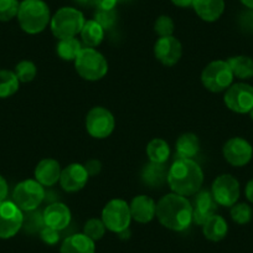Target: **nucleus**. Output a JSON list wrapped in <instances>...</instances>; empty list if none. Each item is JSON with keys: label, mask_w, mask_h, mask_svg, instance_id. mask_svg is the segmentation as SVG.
<instances>
[{"label": "nucleus", "mask_w": 253, "mask_h": 253, "mask_svg": "<svg viewBox=\"0 0 253 253\" xmlns=\"http://www.w3.org/2000/svg\"><path fill=\"white\" fill-rule=\"evenodd\" d=\"M155 216L165 228L181 232L193 223V205L186 196L167 194L157 203Z\"/></svg>", "instance_id": "nucleus-1"}, {"label": "nucleus", "mask_w": 253, "mask_h": 253, "mask_svg": "<svg viewBox=\"0 0 253 253\" xmlns=\"http://www.w3.org/2000/svg\"><path fill=\"white\" fill-rule=\"evenodd\" d=\"M168 185L171 193L181 196H194L204 184V171L194 159L177 158L168 169Z\"/></svg>", "instance_id": "nucleus-2"}, {"label": "nucleus", "mask_w": 253, "mask_h": 253, "mask_svg": "<svg viewBox=\"0 0 253 253\" xmlns=\"http://www.w3.org/2000/svg\"><path fill=\"white\" fill-rule=\"evenodd\" d=\"M16 18L24 33L36 35L50 25V8L43 0H23Z\"/></svg>", "instance_id": "nucleus-3"}, {"label": "nucleus", "mask_w": 253, "mask_h": 253, "mask_svg": "<svg viewBox=\"0 0 253 253\" xmlns=\"http://www.w3.org/2000/svg\"><path fill=\"white\" fill-rule=\"evenodd\" d=\"M84 23L86 19L82 11L72 6H63L51 16L50 29L56 39L62 40L80 35Z\"/></svg>", "instance_id": "nucleus-4"}, {"label": "nucleus", "mask_w": 253, "mask_h": 253, "mask_svg": "<svg viewBox=\"0 0 253 253\" xmlns=\"http://www.w3.org/2000/svg\"><path fill=\"white\" fill-rule=\"evenodd\" d=\"M74 62L79 76L86 81H99L108 72V61L96 48L84 47Z\"/></svg>", "instance_id": "nucleus-5"}, {"label": "nucleus", "mask_w": 253, "mask_h": 253, "mask_svg": "<svg viewBox=\"0 0 253 253\" xmlns=\"http://www.w3.org/2000/svg\"><path fill=\"white\" fill-rule=\"evenodd\" d=\"M233 79L232 70L225 60L212 61L201 72V84L212 93L225 92L233 84Z\"/></svg>", "instance_id": "nucleus-6"}, {"label": "nucleus", "mask_w": 253, "mask_h": 253, "mask_svg": "<svg viewBox=\"0 0 253 253\" xmlns=\"http://www.w3.org/2000/svg\"><path fill=\"white\" fill-rule=\"evenodd\" d=\"M43 200H45V189L38 180H23L14 187L13 203L23 212L38 210Z\"/></svg>", "instance_id": "nucleus-7"}, {"label": "nucleus", "mask_w": 253, "mask_h": 253, "mask_svg": "<svg viewBox=\"0 0 253 253\" xmlns=\"http://www.w3.org/2000/svg\"><path fill=\"white\" fill-rule=\"evenodd\" d=\"M101 220L103 221L107 230L111 232H126L132 222L129 204L122 199H112L104 205Z\"/></svg>", "instance_id": "nucleus-8"}, {"label": "nucleus", "mask_w": 253, "mask_h": 253, "mask_svg": "<svg viewBox=\"0 0 253 253\" xmlns=\"http://www.w3.org/2000/svg\"><path fill=\"white\" fill-rule=\"evenodd\" d=\"M116 119L112 112L104 107L97 106L88 111L86 116V130L94 139H106L113 133Z\"/></svg>", "instance_id": "nucleus-9"}, {"label": "nucleus", "mask_w": 253, "mask_h": 253, "mask_svg": "<svg viewBox=\"0 0 253 253\" xmlns=\"http://www.w3.org/2000/svg\"><path fill=\"white\" fill-rule=\"evenodd\" d=\"M211 194L216 204L223 208H231L238 203L241 186L238 180L231 174L218 175L211 185Z\"/></svg>", "instance_id": "nucleus-10"}, {"label": "nucleus", "mask_w": 253, "mask_h": 253, "mask_svg": "<svg viewBox=\"0 0 253 253\" xmlns=\"http://www.w3.org/2000/svg\"><path fill=\"white\" fill-rule=\"evenodd\" d=\"M225 106L238 114L250 113L253 108V87L246 82L232 84L225 91Z\"/></svg>", "instance_id": "nucleus-11"}, {"label": "nucleus", "mask_w": 253, "mask_h": 253, "mask_svg": "<svg viewBox=\"0 0 253 253\" xmlns=\"http://www.w3.org/2000/svg\"><path fill=\"white\" fill-rule=\"evenodd\" d=\"M24 225V212L13 203L4 200L0 203V238L9 240L18 235Z\"/></svg>", "instance_id": "nucleus-12"}, {"label": "nucleus", "mask_w": 253, "mask_h": 253, "mask_svg": "<svg viewBox=\"0 0 253 253\" xmlns=\"http://www.w3.org/2000/svg\"><path fill=\"white\" fill-rule=\"evenodd\" d=\"M222 155L230 165L235 168H242L252 160L253 147L245 138L233 137L223 144Z\"/></svg>", "instance_id": "nucleus-13"}, {"label": "nucleus", "mask_w": 253, "mask_h": 253, "mask_svg": "<svg viewBox=\"0 0 253 253\" xmlns=\"http://www.w3.org/2000/svg\"><path fill=\"white\" fill-rule=\"evenodd\" d=\"M154 56L164 66H175L182 56L181 42L174 35L159 38L154 43Z\"/></svg>", "instance_id": "nucleus-14"}, {"label": "nucleus", "mask_w": 253, "mask_h": 253, "mask_svg": "<svg viewBox=\"0 0 253 253\" xmlns=\"http://www.w3.org/2000/svg\"><path fill=\"white\" fill-rule=\"evenodd\" d=\"M88 177L89 175L84 165L80 163H72L66 168H63L58 182L66 193H77L86 186Z\"/></svg>", "instance_id": "nucleus-15"}, {"label": "nucleus", "mask_w": 253, "mask_h": 253, "mask_svg": "<svg viewBox=\"0 0 253 253\" xmlns=\"http://www.w3.org/2000/svg\"><path fill=\"white\" fill-rule=\"evenodd\" d=\"M195 195L194 201L191 203L193 222L199 226H203L211 216L215 215L216 210H217V204H216L210 190H203V191L200 190Z\"/></svg>", "instance_id": "nucleus-16"}, {"label": "nucleus", "mask_w": 253, "mask_h": 253, "mask_svg": "<svg viewBox=\"0 0 253 253\" xmlns=\"http://www.w3.org/2000/svg\"><path fill=\"white\" fill-rule=\"evenodd\" d=\"M71 210L62 203L50 204L42 212L43 225L57 231L65 230L71 222Z\"/></svg>", "instance_id": "nucleus-17"}, {"label": "nucleus", "mask_w": 253, "mask_h": 253, "mask_svg": "<svg viewBox=\"0 0 253 253\" xmlns=\"http://www.w3.org/2000/svg\"><path fill=\"white\" fill-rule=\"evenodd\" d=\"M61 171L62 169L57 160L52 158H46L38 163L34 170V176L43 187H50L60 181Z\"/></svg>", "instance_id": "nucleus-18"}, {"label": "nucleus", "mask_w": 253, "mask_h": 253, "mask_svg": "<svg viewBox=\"0 0 253 253\" xmlns=\"http://www.w3.org/2000/svg\"><path fill=\"white\" fill-rule=\"evenodd\" d=\"M132 220L139 223H149L157 215V204L147 195H138L129 204Z\"/></svg>", "instance_id": "nucleus-19"}, {"label": "nucleus", "mask_w": 253, "mask_h": 253, "mask_svg": "<svg viewBox=\"0 0 253 253\" xmlns=\"http://www.w3.org/2000/svg\"><path fill=\"white\" fill-rule=\"evenodd\" d=\"M225 0H194L193 8L196 15L206 23L217 21L225 11Z\"/></svg>", "instance_id": "nucleus-20"}, {"label": "nucleus", "mask_w": 253, "mask_h": 253, "mask_svg": "<svg viewBox=\"0 0 253 253\" xmlns=\"http://www.w3.org/2000/svg\"><path fill=\"white\" fill-rule=\"evenodd\" d=\"M60 253H96V242L84 232L75 233L63 240Z\"/></svg>", "instance_id": "nucleus-21"}, {"label": "nucleus", "mask_w": 253, "mask_h": 253, "mask_svg": "<svg viewBox=\"0 0 253 253\" xmlns=\"http://www.w3.org/2000/svg\"><path fill=\"white\" fill-rule=\"evenodd\" d=\"M175 152L180 159H194L200 152V139L195 133H182L175 143Z\"/></svg>", "instance_id": "nucleus-22"}, {"label": "nucleus", "mask_w": 253, "mask_h": 253, "mask_svg": "<svg viewBox=\"0 0 253 253\" xmlns=\"http://www.w3.org/2000/svg\"><path fill=\"white\" fill-rule=\"evenodd\" d=\"M203 233L206 240L211 242H220L227 236L228 225L227 221L220 215H212L203 226Z\"/></svg>", "instance_id": "nucleus-23"}, {"label": "nucleus", "mask_w": 253, "mask_h": 253, "mask_svg": "<svg viewBox=\"0 0 253 253\" xmlns=\"http://www.w3.org/2000/svg\"><path fill=\"white\" fill-rule=\"evenodd\" d=\"M104 29L97 23L94 19L92 20H87L84 23V28H82L81 33V41L86 47L96 48L102 43L104 39Z\"/></svg>", "instance_id": "nucleus-24"}, {"label": "nucleus", "mask_w": 253, "mask_h": 253, "mask_svg": "<svg viewBox=\"0 0 253 253\" xmlns=\"http://www.w3.org/2000/svg\"><path fill=\"white\" fill-rule=\"evenodd\" d=\"M168 169L165 164H157L149 162L142 170V180L145 185L150 187H159L167 181Z\"/></svg>", "instance_id": "nucleus-25"}, {"label": "nucleus", "mask_w": 253, "mask_h": 253, "mask_svg": "<svg viewBox=\"0 0 253 253\" xmlns=\"http://www.w3.org/2000/svg\"><path fill=\"white\" fill-rule=\"evenodd\" d=\"M232 74L241 81L253 79V58L246 55L232 56L227 60Z\"/></svg>", "instance_id": "nucleus-26"}, {"label": "nucleus", "mask_w": 253, "mask_h": 253, "mask_svg": "<svg viewBox=\"0 0 253 253\" xmlns=\"http://www.w3.org/2000/svg\"><path fill=\"white\" fill-rule=\"evenodd\" d=\"M147 155L149 162L157 164H165L170 158V147L167 140L154 138L147 145Z\"/></svg>", "instance_id": "nucleus-27"}, {"label": "nucleus", "mask_w": 253, "mask_h": 253, "mask_svg": "<svg viewBox=\"0 0 253 253\" xmlns=\"http://www.w3.org/2000/svg\"><path fill=\"white\" fill-rule=\"evenodd\" d=\"M82 41L77 38H69L58 40L56 52L63 61H75L82 51Z\"/></svg>", "instance_id": "nucleus-28"}, {"label": "nucleus", "mask_w": 253, "mask_h": 253, "mask_svg": "<svg viewBox=\"0 0 253 253\" xmlns=\"http://www.w3.org/2000/svg\"><path fill=\"white\" fill-rule=\"evenodd\" d=\"M20 81L15 72L10 70H0V98H9L19 91Z\"/></svg>", "instance_id": "nucleus-29"}, {"label": "nucleus", "mask_w": 253, "mask_h": 253, "mask_svg": "<svg viewBox=\"0 0 253 253\" xmlns=\"http://www.w3.org/2000/svg\"><path fill=\"white\" fill-rule=\"evenodd\" d=\"M14 72L20 84H29L35 80L36 75H38V67L33 61L23 60L16 65Z\"/></svg>", "instance_id": "nucleus-30"}, {"label": "nucleus", "mask_w": 253, "mask_h": 253, "mask_svg": "<svg viewBox=\"0 0 253 253\" xmlns=\"http://www.w3.org/2000/svg\"><path fill=\"white\" fill-rule=\"evenodd\" d=\"M230 215L233 222L237 225H247L251 222L253 217V210L248 204L246 203H237L233 206H231Z\"/></svg>", "instance_id": "nucleus-31"}, {"label": "nucleus", "mask_w": 253, "mask_h": 253, "mask_svg": "<svg viewBox=\"0 0 253 253\" xmlns=\"http://www.w3.org/2000/svg\"><path fill=\"white\" fill-rule=\"evenodd\" d=\"M106 231L107 228L101 218H89L84 226V233L87 237L93 240L94 242L101 240L104 236V233H106Z\"/></svg>", "instance_id": "nucleus-32"}, {"label": "nucleus", "mask_w": 253, "mask_h": 253, "mask_svg": "<svg viewBox=\"0 0 253 253\" xmlns=\"http://www.w3.org/2000/svg\"><path fill=\"white\" fill-rule=\"evenodd\" d=\"M19 6H20L19 0H0V21L8 23L16 18Z\"/></svg>", "instance_id": "nucleus-33"}, {"label": "nucleus", "mask_w": 253, "mask_h": 253, "mask_svg": "<svg viewBox=\"0 0 253 253\" xmlns=\"http://www.w3.org/2000/svg\"><path fill=\"white\" fill-rule=\"evenodd\" d=\"M175 30L174 21L170 16L160 15L154 23V31L159 38H167V36H172Z\"/></svg>", "instance_id": "nucleus-34"}, {"label": "nucleus", "mask_w": 253, "mask_h": 253, "mask_svg": "<svg viewBox=\"0 0 253 253\" xmlns=\"http://www.w3.org/2000/svg\"><path fill=\"white\" fill-rule=\"evenodd\" d=\"M94 20L104 29V30H109L114 26L117 21V11L116 9L113 10H99L97 9L96 14H94Z\"/></svg>", "instance_id": "nucleus-35"}, {"label": "nucleus", "mask_w": 253, "mask_h": 253, "mask_svg": "<svg viewBox=\"0 0 253 253\" xmlns=\"http://www.w3.org/2000/svg\"><path fill=\"white\" fill-rule=\"evenodd\" d=\"M60 231L55 230V228L47 227V226H43L40 230V238L42 240L43 243L48 246H53L58 242L60 240V235H58Z\"/></svg>", "instance_id": "nucleus-36"}, {"label": "nucleus", "mask_w": 253, "mask_h": 253, "mask_svg": "<svg viewBox=\"0 0 253 253\" xmlns=\"http://www.w3.org/2000/svg\"><path fill=\"white\" fill-rule=\"evenodd\" d=\"M87 172H88L89 176H96L101 172L102 170V163L97 159H91L84 164Z\"/></svg>", "instance_id": "nucleus-37"}, {"label": "nucleus", "mask_w": 253, "mask_h": 253, "mask_svg": "<svg viewBox=\"0 0 253 253\" xmlns=\"http://www.w3.org/2000/svg\"><path fill=\"white\" fill-rule=\"evenodd\" d=\"M119 3V0H96L94 5L99 10H113L116 8L117 4Z\"/></svg>", "instance_id": "nucleus-38"}, {"label": "nucleus", "mask_w": 253, "mask_h": 253, "mask_svg": "<svg viewBox=\"0 0 253 253\" xmlns=\"http://www.w3.org/2000/svg\"><path fill=\"white\" fill-rule=\"evenodd\" d=\"M8 194H9L8 182H6V180L4 179V176H1V175H0V203L4 200H6V198H8Z\"/></svg>", "instance_id": "nucleus-39"}, {"label": "nucleus", "mask_w": 253, "mask_h": 253, "mask_svg": "<svg viewBox=\"0 0 253 253\" xmlns=\"http://www.w3.org/2000/svg\"><path fill=\"white\" fill-rule=\"evenodd\" d=\"M245 195L246 199H247L251 204H253V179H251L250 181L247 182V185H246Z\"/></svg>", "instance_id": "nucleus-40"}, {"label": "nucleus", "mask_w": 253, "mask_h": 253, "mask_svg": "<svg viewBox=\"0 0 253 253\" xmlns=\"http://www.w3.org/2000/svg\"><path fill=\"white\" fill-rule=\"evenodd\" d=\"M170 1L177 8H189V6H193L194 0H170Z\"/></svg>", "instance_id": "nucleus-41"}, {"label": "nucleus", "mask_w": 253, "mask_h": 253, "mask_svg": "<svg viewBox=\"0 0 253 253\" xmlns=\"http://www.w3.org/2000/svg\"><path fill=\"white\" fill-rule=\"evenodd\" d=\"M77 4L80 5H84V6H89V5H94V1L96 0H75Z\"/></svg>", "instance_id": "nucleus-42"}, {"label": "nucleus", "mask_w": 253, "mask_h": 253, "mask_svg": "<svg viewBox=\"0 0 253 253\" xmlns=\"http://www.w3.org/2000/svg\"><path fill=\"white\" fill-rule=\"evenodd\" d=\"M240 1L242 3V5L246 6V8L253 10V0H240Z\"/></svg>", "instance_id": "nucleus-43"}, {"label": "nucleus", "mask_w": 253, "mask_h": 253, "mask_svg": "<svg viewBox=\"0 0 253 253\" xmlns=\"http://www.w3.org/2000/svg\"><path fill=\"white\" fill-rule=\"evenodd\" d=\"M248 114H250L251 119H252V121H253V108H252V109H251V111H250V113H248Z\"/></svg>", "instance_id": "nucleus-44"}, {"label": "nucleus", "mask_w": 253, "mask_h": 253, "mask_svg": "<svg viewBox=\"0 0 253 253\" xmlns=\"http://www.w3.org/2000/svg\"><path fill=\"white\" fill-rule=\"evenodd\" d=\"M119 1H122V0H119Z\"/></svg>", "instance_id": "nucleus-45"}]
</instances>
